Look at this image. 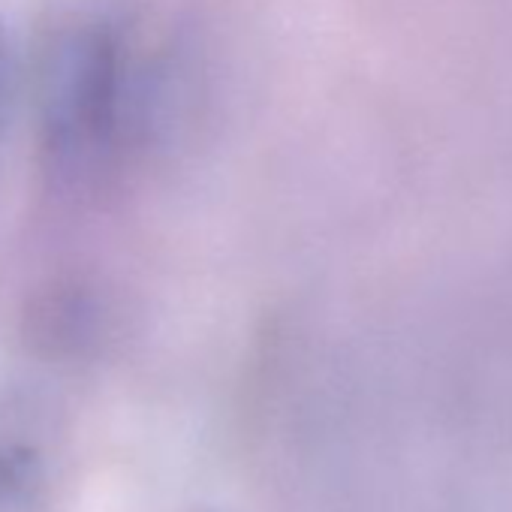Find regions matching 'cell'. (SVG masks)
<instances>
[{
	"instance_id": "7a4b0ae2",
	"label": "cell",
	"mask_w": 512,
	"mask_h": 512,
	"mask_svg": "<svg viewBox=\"0 0 512 512\" xmlns=\"http://www.w3.org/2000/svg\"><path fill=\"white\" fill-rule=\"evenodd\" d=\"M13 88H16V67H13V49L10 40L0 28V136L7 130L10 109H13Z\"/></svg>"
},
{
	"instance_id": "6da1fadb",
	"label": "cell",
	"mask_w": 512,
	"mask_h": 512,
	"mask_svg": "<svg viewBox=\"0 0 512 512\" xmlns=\"http://www.w3.org/2000/svg\"><path fill=\"white\" fill-rule=\"evenodd\" d=\"M121 100L118 46L106 31H73L61 37L40 79V145L46 163L82 172L112 139Z\"/></svg>"
}]
</instances>
